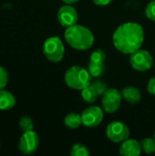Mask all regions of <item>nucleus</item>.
<instances>
[{"instance_id":"obj_1","label":"nucleus","mask_w":155,"mask_h":156,"mask_svg":"<svg viewBox=\"0 0 155 156\" xmlns=\"http://www.w3.org/2000/svg\"><path fill=\"white\" fill-rule=\"evenodd\" d=\"M144 41L143 27L135 22L120 25L112 35V42L117 50L123 54H132L141 48Z\"/></svg>"},{"instance_id":"obj_2","label":"nucleus","mask_w":155,"mask_h":156,"mask_svg":"<svg viewBox=\"0 0 155 156\" xmlns=\"http://www.w3.org/2000/svg\"><path fill=\"white\" fill-rule=\"evenodd\" d=\"M67 43L77 50H87L90 48L94 43V36L92 32L82 25H73L67 27L64 33Z\"/></svg>"},{"instance_id":"obj_3","label":"nucleus","mask_w":155,"mask_h":156,"mask_svg":"<svg viewBox=\"0 0 155 156\" xmlns=\"http://www.w3.org/2000/svg\"><path fill=\"white\" fill-rule=\"evenodd\" d=\"M91 76L89 71L79 66H72L65 73V82L66 84L74 90H81L86 86L90 84Z\"/></svg>"},{"instance_id":"obj_4","label":"nucleus","mask_w":155,"mask_h":156,"mask_svg":"<svg viewBox=\"0 0 155 156\" xmlns=\"http://www.w3.org/2000/svg\"><path fill=\"white\" fill-rule=\"evenodd\" d=\"M43 53L49 61L54 63L59 62L65 54L64 44L58 37H50L44 42Z\"/></svg>"},{"instance_id":"obj_5","label":"nucleus","mask_w":155,"mask_h":156,"mask_svg":"<svg viewBox=\"0 0 155 156\" xmlns=\"http://www.w3.org/2000/svg\"><path fill=\"white\" fill-rule=\"evenodd\" d=\"M130 63L132 69L137 71H147L153 65V58L151 53L145 49H138L131 54Z\"/></svg>"},{"instance_id":"obj_6","label":"nucleus","mask_w":155,"mask_h":156,"mask_svg":"<svg viewBox=\"0 0 155 156\" xmlns=\"http://www.w3.org/2000/svg\"><path fill=\"white\" fill-rule=\"evenodd\" d=\"M122 99L121 91L116 89H108L101 96V106L103 111L107 113L116 112L122 105Z\"/></svg>"},{"instance_id":"obj_7","label":"nucleus","mask_w":155,"mask_h":156,"mask_svg":"<svg viewBox=\"0 0 155 156\" xmlns=\"http://www.w3.org/2000/svg\"><path fill=\"white\" fill-rule=\"evenodd\" d=\"M39 145V137L35 131L24 132L22 136L19 139L18 150L21 154L25 155L33 154Z\"/></svg>"},{"instance_id":"obj_8","label":"nucleus","mask_w":155,"mask_h":156,"mask_svg":"<svg viewBox=\"0 0 155 156\" xmlns=\"http://www.w3.org/2000/svg\"><path fill=\"white\" fill-rule=\"evenodd\" d=\"M107 137L115 144H122L129 138L130 130L128 126L122 122H112L106 129Z\"/></svg>"},{"instance_id":"obj_9","label":"nucleus","mask_w":155,"mask_h":156,"mask_svg":"<svg viewBox=\"0 0 155 156\" xmlns=\"http://www.w3.org/2000/svg\"><path fill=\"white\" fill-rule=\"evenodd\" d=\"M103 117V109L99 106H90L81 113L82 124L87 128L97 127L102 122Z\"/></svg>"},{"instance_id":"obj_10","label":"nucleus","mask_w":155,"mask_h":156,"mask_svg":"<svg viewBox=\"0 0 155 156\" xmlns=\"http://www.w3.org/2000/svg\"><path fill=\"white\" fill-rule=\"evenodd\" d=\"M57 18L58 23L64 27H69L78 22V13L76 9L71 5H62L57 14Z\"/></svg>"},{"instance_id":"obj_11","label":"nucleus","mask_w":155,"mask_h":156,"mask_svg":"<svg viewBox=\"0 0 155 156\" xmlns=\"http://www.w3.org/2000/svg\"><path fill=\"white\" fill-rule=\"evenodd\" d=\"M141 143L134 139H127L122 143L120 147V154L123 156H138L142 153Z\"/></svg>"},{"instance_id":"obj_12","label":"nucleus","mask_w":155,"mask_h":156,"mask_svg":"<svg viewBox=\"0 0 155 156\" xmlns=\"http://www.w3.org/2000/svg\"><path fill=\"white\" fill-rule=\"evenodd\" d=\"M122 98L132 104H136L142 100V93L140 90L134 86H128L122 90Z\"/></svg>"},{"instance_id":"obj_13","label":"nucleus","mask_w":155,"mask_h":156,"mask_svg":"<svg viewBox=\"0 0 155 156\" xmlns=\"http://www.w3.org/2000/svg\"><path fill=\"white\" fill-rule=\"evenodd\" d=\"M16 98L8 90H0V111H8L15 107Z\"/></svg>"},{"instance_id":"obj_14","label":"nucleus","mask_w":155,"mask_h":156,"mask_svg":"<svg viewBox=\"0 0 155 156\" xmlns=\"http://www.w3.org/2000/svg\"><path fill=\"white\" fill-rule=\"evenodd\" d=\"M64 124L69 129H78L82 124L81 114L77 112L69 113L64 119Z\"/></svg>"},{"instance_id":"obj_15","label":"nucleus","mask_w":155,"mask_h":156,"mask_svg":"<svg viewBox=\"0 0 155 156\" xmlns=\"http://www.w3.org/2000/svg\"><path fill=\"white\" fill-rule=\"evenodd\" d=\"M81 97L88 103H93L96 101L98 94L91 83L81 90Z\"/></svg>"},{"instance_id":"obj_16","label":"nucleus","mask_w":155,"mask_h":156,"mask_svg":"<svg viewBox=\"0 0 155 156\" xmlns=\"http://www.w3.org/2000/svg\"><path fill=\"white\" fill-rule=\"evenodd\" d=\"M104 63H93L90 62L88 66V71L92 78H98L104 72Z\"/></svg>"},{"instance_id":"obj_17","label":"nucleus","mask_w":155,"mask_h":156,"mask_svg":"<svg viewBox=\"0 0 155 156\" xmlns=\"http://www.w3.org/2000/svg\"><path fill=\"white\" fill-rule=\"evenodd\" d=\"M141 146L143 151L145 154H153L155 153V139L153 138H145L141 141Z\"/></svg>"},{"instance_id":"obj_18","label":"nucleus","mask_w":155,"mask_h":156,"mask_svg":"<svg viewBox=\"0 0 155 156\" xmlns=\"http://www.w3.org/2000/svg\"><path fill=\"white\" fill-rule=\"evenodd\" d=\"M70 155L71 156H88L90 155V152L88 148L81 144H75L71 147L70 151Z\"/></svg>"},{"instance_id":"obj_19","label":"nucleus","mask_w":155,"mask_h":156,"mask_svg":"<svg viewBox=\"0 0 155 156\" xmlns=\"http://www.w3.org/2000/svg\"><path fill=\"white\" fill-rule=\"evenodd\" d=\"M18 125H19V128L23 132H28V131L33 130L34 122H33V120L31 119V117L26 115V116H23L20 118V120L18 122Z\"/></svg>"},{"instance_id":"obj_20","label":"nucleus","mask_w":155,"mask_h":156,"mask_svg":"<svg viewBox=\"0 0 155 156\" xmlns=\"http://www.w3.org/2000/svg\"><path fill=\"white\" fill-rule=\"evenodd\" d=\"M105 52L101 49H96L94 50L90 57V62L93 63H104L105 60Z\"/></svg>"},{"instance_id":"obj_21","label":"nucleus","mask_w":155,"mask_h":156,"mask_svg":"<svg viewBox=\"0 0 155 156\" xmlns=\"http://www.w3.org/2000/svg\"><path fill=\"white\" fill-rule=\"evenodd\" d=\"M91 85H92V86H93V88L95 89V90H96V92H97L98 96H102V95L105 93V91L108 90L107 85H106L104 82L100 81V80L94 81L93 83H91Z\"/></svg>"},{"instance_id":"obj_22","label":"nucleus","mask_w":155,"mask_h":156,"mask_svg":"<svg viewBox=\"0 0 155 156\" xmlns=\"http://www.w3.org/2000/svg\"><path fill=\"white\" fill-rule=\"evenodd\" d=\"M8 82V73L6 69L0 66V90H3L5 88Z\"/></svg>"},{"instance_id":"obj_23","label":"nucleus","mask_w":155,"mask_h":156,"mask_svg":"<svg viewBox=\"0 0 155 156\" xmlns=\"http://www.w3.org/2000/svg\"><path fill=\"white\" fill-rule=\"evenodd\" d=\"M145 15L150 20L155 21V0L149 3V5L146 6Z\"/></svg>"},{"instance_id":"obj_24","label":"nucleus","mask_w":155,"mask_h":156,"mask_svg":"<svg viewBox=\"0 0 155 156\" xmlns=\"http://www.w3.org/2000/svg\"><path fill=\"white\" fill-rule=\"evenodd\" d=\"M147 90L149 93L155 95V76L149 80L147 83Z\"/></svg>"},{"instance_id":"obj_25","label":"nucleus","mask_w":155,"mask_h":156,"mask_svg":"<svg viewBox=\"0 0 155 156\" xmlns=\"http://www.w3.org/2000/svg\"><path fill=\"white\" fill-rule=\"evenodd\" d=\"M112 0H93V3L100 6H105L111 3Z\"/></svg>"},{"instance_id":"obj_26","label":"nucleus","mask_w":155,"mask_h":156,"mask_svg":"<svg viewBox=\"0 0 155 156\" xmlns=\"http://www.w3.org/2000/svg\"><path fill=\"white\" fill-rule=\"evenodd\" d=\"M65 4H68V5H73L77 2H79V0H62Z\"/></svg>"},{"instance_id":"obj_27","label":"nucleus","mask_w":155,"mask_h":156,"mask_svg":"<svg viewBox=\"0 0 155 156\" xmlns=\"http://www.w3.org/2000/svg\"><path fill=\"white\" fill-rule=\"evenodd\" d=\"M153 138H154V139H155V132H154V133H153Z\"/></svg>"},{"instance_id":"obj_28","label":"nucleus","mask_w":155,"mask_h":156,"mask_svg":"<svg viewBox=\"0 0 155 156\" xmlns=\"http://www.w3.org/2000/svg\"><path fill=\"white\" fill-rule=\"evenodd\" d=\"M0 147H1V145H0Z\"/></svg>"}]
</instances>
